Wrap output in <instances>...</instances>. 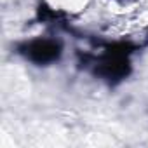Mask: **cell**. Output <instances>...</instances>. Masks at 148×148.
<instances>
[{
  "mask_svg": "<svg viewBox=\"0 0 148 148\" xmlns=\"http://www.w3.org/2000/svg\"><path fill=\"white\" fill-rule=\"evenodd\" d=\"M25 56L32 59L37 64H47L52 63L59 58L61 54V45L56 40L49 38H40V40H32L25 45Z\"/></svg>",
  "mask_w": 148,
  "mask_h": 148,
  "instance_id": "1",
  "label": "cell"
}]
</instances>
